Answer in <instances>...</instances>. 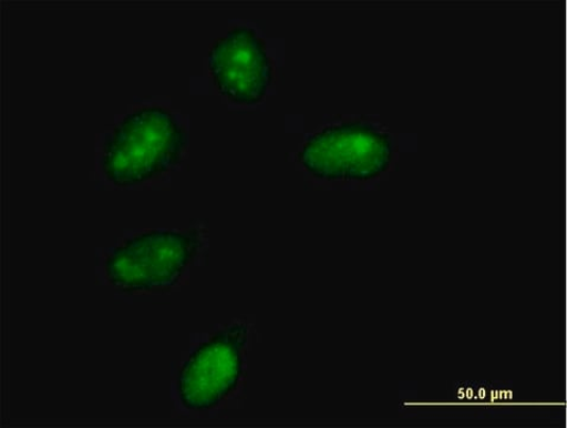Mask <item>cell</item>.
Instances as JSON below:
<instances>
[{
	"label": "cell",
	"mask_w": 567,
	"mask_h": 428,
	"mask_svg": "<svg viewBox=\"0 0 567 428\" xmlns=\"http://www.w3.org/2000/svg\"><path fill=\"white\" fill-rule=\"evenodd\" d=\"M186 144V131L171 111L159 106L138 109L107 137L102 169L115 186H136L175 166Z\"/></svg>",
	"instance_id": "obj_1"
},
{
	"label": "cell",
	"mask_w": 567,
	"mask_h": 428,
	"mask_svg": "<svg viewBox=\"0 0 567 428\" xmlns=\"http://www.w3.org/2000/svg\"><path fill=\"white\" fill-rule=\"evenodd\" d=\"M199 241L194 233L154 230L125 241L106 261L110 283L127 293L159 292L178 283Z\"/></svg>",
	"instance_id": "obj_2"
},
{
	"label": "cell",
	"mask_w": 567,
	"mask_h": 428,
	"mask_svg": "<svg viewBox=\"0 0 567 428\" xmlns=\"http://www.w3.org/2000/svg\"><path fill=\"white\" fill-rule=\"evenodd\" d=\"M392 157L390 135L361 122L324 128L299 153L303 167L324 180H371L389 170Z\"/></svg>",
	"instance_id": "obj_3"
},
{
	"label": "cell",
	"mask_w": 567,
	"mask_h": 428,
	"mask_svg": "<svg viewBox=\"0 0 567 428\" xmlns=\"http://www.w3.org/2000/svg\"><path fill=\"white\" fill-rule=\"evenodd\" d=\"M246 343L247 327L236 324L199 345L178 376L182 404L208 410L226 400L239 385Z\"/></svg>",
	"instance_id": "obj_4"
},
{
	"label": "cell",
	"mask_w": 567,
	"mask_h": 428,
	"mask_svg": "<svg viewBox=\"0 0 567 428\" xmlns=\"http://www.w3.org/2000/svg\"><path fill=\"white\" fill-rule=\"evenodd\" d=\"M216 88L229 101L257 104L268 92L274 69L264 41L254 29L233 28L216 41L208 57Z\"/></svg>",
	"instance_id": "obj_5"
}]
</instances>
